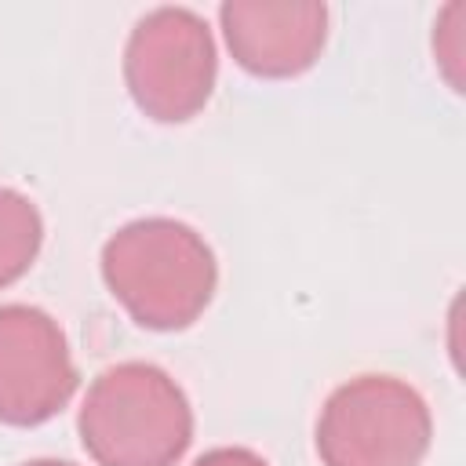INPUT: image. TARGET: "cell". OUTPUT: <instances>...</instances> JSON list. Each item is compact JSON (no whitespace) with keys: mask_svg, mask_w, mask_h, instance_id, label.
<instances>
[{"mask_svg":"<svg viewBox=\"0 0 466 466\" xmlns=\"http://www.w3.org/2000/svg\"><path fill=\"white\" fill-rule=\"evenodd\" d=\"M102 280L135 324L182 331L208 309L218 262L193 226L149 215L124 222L102 244Z\"/></svg>","mask_w":466,"mask_h":466,"instance_id":"obj_1","label":"cell"},{"mask_svg":"<svg viewBox=\"0 0 466 466\" xmlns=\"http://www.w3.org/2000/svg\"><path fill=\"white\" fill-rule=\"evenodd\" d=\"M76 430L98 466H175L193 441V408L164 368L120 360L87 386Z\"/></svg>","mask_w":466,"mask_h":466,"instance_id":"obj_2","label":"cell"},{"mask_svg":"<svg viewBox=\"0 0 466 466\" xmlns=\"http://www.w3.org/2000/svg\"><path fill=\"white\" fill-rule=\"evenodd\" d=\"M433 419L415 386L393 375H357L320 408L317 455L324 466H419Z\"/></svg>","mask_w":466,"mask_h":466,"instance_id":"obj_3","label":"cell"},{"mask_svg":"<svg viewBox=\"0 0 466 466\" xmlns=\"http://www.w3.org/2000/svg\"><path fill=\"white\" fill-rule=\"evenodd\" d=\"M218 55L208 22L193 7L146 11L124 47V80L135 106L160 124L197 116L215 87Z\"/></svg>","mask_w":466,"mask_h":466,"instance_id":"obj_4","label":"cell"},{"mask_svg":"<svg viewBox=\"0 0 466 466\" xmlns=\"http://www.w3.org/2000/svg\"><path fill=\"white\" fill-rule=\"evenodd\" d=\"M76 390L69 342L51 313L25 302L0 306V422L40 426Z\"/></svg>","mask_w":466,"mask_h":466,"instance_id":"obj_5","label":"cell"},{"mask_svg":"<svg viewBox=\"0 0 466 466\" xmlns=\"http://www.w3.org/2000/svg\"><path fill=\"white\" fill-rule=\"evenodd\" d=\"M218 22L237 66L266 80L306 73L328 40V7L317 0H226Z\"/></svg>","mask_w":466,"mask_h":466,"instance_id":"obj_6","label":"cell"},{"mask_svg":"<svg viewBox=\"0 0 466 466\" xmlns=\"http://www.w3.org/2000/svg\"><path fill=\"white\" fill-rule=\"evenodd\" d=\"M44 244V218L36 204L11 189L0 186V288L15 284L36 258Z\"/></svg>","mask_w":466,"mask_h":466,"instance_id":"obj_7","label":"cell"},{"mask_svg":"<svg viewBox=\"0 0 466 466\" xmlns=\"http://www.w3.org/2000/svg\"><path fill=\"white\" fill-rule=\"evenodd\" d=\"M193 466H269L258 451H251V448H237V444H226V448H211V451H204Z\"/></svg>","mask_w":466,"mask_h":466,"instance_id":"obj_8","label":"cell"},{"mask_svg":"<svg viewBox=\"0 0 466 466\" xmlns=\"http://www.w3.org/2000/svg\"><path fill=\"white\" fill-rule=\"evenodd\" d=\"M22 466H73V462H66V459H29Z\"/></svg>","mask_w":466,"mask_h":466,"instance_id":"obj_9","label":"cell"}]
</instances>
